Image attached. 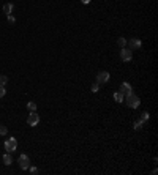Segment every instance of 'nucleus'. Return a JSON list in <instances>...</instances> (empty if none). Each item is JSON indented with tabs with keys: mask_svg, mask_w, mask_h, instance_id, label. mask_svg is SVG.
<instances>
[{
	"mask_svg": "<svg viewBox=\"0 0 158 175\" xmlns=\"http://www.w3.org/2000/svg\"><path fill=\"white\" fill-rule=\"evenodd\" d=\"M123 101H125V104H127L128 107H131V109H136V107H139V106H141V100H139V96H138V95H134L133 92H131L130 95H127L125 98H123Z\"/></svg>",
	"mask_w": 158,
	"mask_h": 175,
	"instance_id": "f257e3e1",
	"label": "nucleus"
},
{
	"mask_svg": "<svg viewBox=\"0 0 158 175\" xmlns=\"http://www.w3.org/2000/svg\"><path fill=\"white\" fill-rule=\"evenodd\" d=\"M120 60H123V62H131V59H133V51L131 49H128V48H120Z\"/></svg>",
	"mask_w": 158,
	"mask_h": 175,
	"instance_id": "f03ea898",
	"label": "nucleus"
},
{
	"mask_svg": "<svg viewBox=\"0 0 158 175\" xmlns=\"http://www.w3.org/2000/svg\"><path fill=\"white\" fill-rule=\"evenodd\" d=\"M16 148H18V140H16L14 137H10V139L5 140V150H6L8 153L16 151Z\"/></svg>",
	"mask_w": 158,
	"mask_h": 175,
	"instance_id": "7ed1b4c3",
	"label": "nucleus"
},
{
	"mask_svg": "<svg viewBox=\"0 0 158 175\" xmlns=\"http://www.w3.org/2000/svg\"><path fill=\"white\" fill-rule=\"evenodd\" d=\"M38 123H40V115L37 114V111L30 112L29 117H27V125L29 126H37Z\"/></svg>",
	"mask_w": 158,
	"mask_h": 175,
	"instance_id": "20e7f679",
	"label": "nucleus"
},
{
	"mask_svg": "<svg viewBox=\"0 0 158 175\" xmlns=\"http://www.w3.org/2000/svg\"><path fill=\"white\" fill-rule=\"evenodd\" d=\"M18 162H19V167H21L22 170H27L29 166H30V158H29L27 155H21L19 159H18Z\"/></svg>",
	"mask_w": 158,
	"mask_h": 175,
	"instance_id": "39448f33",
	"label": "nucleus"
},
{
	"mask_svg": "<svg viewBox=\"0 0 158 175\" xmlns=\"http://www.w3.org/2000/svg\"><path fill=\"white\" fill-rule=\"evenodd\" d=\"M109 78H111V74H109L108 71H100V73L97 74V82H98V84H106V82L109 81Z\"/></svg>",
	"mask_w": 158,
	"mask_h": 175,
	"instance_id": "423d86ee",
	"label": "nucleus"
},
{
	"mask_svg": "<svg viewBox=\"0 0 158 175\" xmlns=\"http://www.w3.org/2000/svg\"><path fill=\"white\" fill-rule=\"evenodd\" d=\"M127 44H128V49L134 51V49H139L142 46V43H141L139 38H131L130 41H127Z\"/></svg>",
	"mask_w": 158,
	"mask_h": 175,
	"instance_id": "0eeeda50",
	"label": "nucleus"
},
{
	"mask_svg": "<svg viewBox=\"0 0 158 175\" xmlns=\"http://www.w3.org/2000/svg\"><path fill=\"white\" fill-rule=\"evenodd\" d=\"M119 92H120L123 96H127V95H130L133 90H131V85H130L128 82H122V84H120V90H119Z\"/></svg>",
	"mask_w": 158,
	"mask_h": 175,
	"instance_id": "6e6552de",
	"label": "nucleus"
},
{
	"mask_svg": "<svg viewBox=\"0 0 158 175\" xmlns=\"http://www.w3.org/2000/svg\"><path fill=\"white\" fill-rule=\"evenodd\" d=\"M13 8H14L13 3H5V5H3V13H5L6 16L11 14V13H13Z\"/></svg>",
	"mask_w": 158,
	"mask_h": 175,
	"instance_id": "1a4fd4ad",
	"label": "nucleus"
},
{
	"mask_svg": "<svg viewBox=\"0 0 158 175\" xmlns=\"http://www.w3.org/2000/svg\"><path fill=\"white\" fill-rule=\"evenodd\" d=\"M11 162H13V158H11V155H10V153H5V155H3V164H5V166H10Z\"/></svg>",
	"mask_w": 158,
	"mask_h": 175,
	"instance_id": "9d476101",
	"label": "nucleus"
},
{
	"mask_svg": "<svg viewBox=\"0 0 158 175\" xmlns=\"http://www.w3.org/2000/svg\"><path fill=\"white\" fill-rule=\"evenodd\" d=\"M123 98H125V96H123L120 92H116L114 93V101L116 103H123Z\"/></svg>",
	"mask_w": 158,
	"mask_h": 175,
	"instance_id": "9b49d317",
	"label": "nucleus"
},
{
	"mask_svg": "<svg viewBox=\"0 0 158 175\" xmlns=\"http://www.w3.org/2000/svg\"><path fill=\"white\" fill-rule=\"evenodd\" d=\"M27 109H29L30 112L37 111V103H35V101H30V103H27Z\"/></svg>",
	"mask_w": 158,
	"mask_h": 175,
	"instance_id": "f8f14e48",
	"label": "nucleus"
},
{
	"mask_svg": "<svg viewBox=\"0 0 158 175\" xmlns=\"http://www.w3.org/2000/svg\"><path fill=\"white\" fill-rule=\"evenodd\" d=\"M142 125H144V122H142V120L139 118V120H136V122H134L133 128H134V129H141V128H142Z\"/></svg>",
	"mask_w": 158,
	"mask_h": 175,
	"instance_id": "ddd939ff",
	"label": "nucleus"
},
{
	"mask_svg": "<svg viewBox=\"0 0 158 175\" xmlns=\"http://www.w3.org/2000/svg\"><path fill=\"white\" fill-rule=\"evenodd\" d=\"M117 44H119L120 48H127V40H125V38H119V40H117Z\"/></svg>",
	"mask_w": 158,
	"mask_h": 175,
	"instance_id": "4468645a",
	"label": "nucleus"
},
{
	"mask_svg": "<svg viewBox=\"0 0 158 175\" xmlns=\"http://www.w3.org/2000/svg\"><path fill=\"white\" fill-rule=\"evenodd\" d=\"M149 118H150V114L149 112H142L141 114V120H142V122H147Z\"/></svg>",
	"mask_w": 158,
	"mask_h": 175,
	"instance_id": "2eb2a0df",
	"label": "nucleus"
},
{
	"mask_svg": "<svg viewBox=\"0 0 158 175\" xmlns=\"http://www.w3.org/2000/svg\"><path fill=\"white\" fill-rule=\"evenodd\" d=\"M6 133H8L6 126L5 125H0V136H6Z\"/></svg>",
	"mask_w": 158,
	"mask_h": 175,
	"instance_id": "dca6fc26",
	"label": "nucleus"
},
{
	"mask_svg": "<svg viewBox=\"0 0 158 175\" xmlns=\"http://www.w3.org/2000/svg\"><path fill=\"white\" fill-rule=\"evenodd\" d=\"M6 82H8V78L5 74H0V85H5Z\"/></svg>",
	"mask_w": 158,
	"mask_h": 175,
	"instance_id": "f3484780",
	"label": "nucleus"
},
{
	"mask_svg": "<svg viewBox=\"0 0 158 175\" xmlns=\"http://www.w3.org/2000/svg\"><path fill=\"white\" fill-rule=\"evenodd\" d=\"M90 90H92L93 93H95V92H98V90H100V84H98V82H95L92 87H90Z\"/></svg>",
	"mask_w": 158,
	"mask_h": 175,
	"instance_id": "a211bd4d",
	"label": "nucleus"
},
{
	"mask_svg": "<svg viewBox=\"0 0 158 175\" xmlns=\"http://www.w3.org/2000/svg\"><path fill=\"white\" fill-rule=\"evenodd\" d=\"M6 95V89H5V85H0V98H3Z\"/></svg>",
	"mask_w": 158,
	"mask_h": 175,
	"instance_id": "6ab92c4d",
	"label": "nucleus"
},
{
	"mask_svg": "<svg viewBox=\"0 0 158 175\" xmlns=\"http://www.w3.org/2000/svg\"><path fill=\"white\" fill-rule=\"evenodd\" d=\"M14 22H16V17L11 16V14H8V24H14Z\"/></svg>",
	"mask_w": 158,
	"mask_h": 175,
	"instance_id": "aec40b11",
	"label": "nucleus"
},
{
	"mask_svg": "<svg viewBox=\"0 0 158 175\" xmlns=\"http://www.w3.org/2000/svg\"><path fill=\"white\" fill-rule=\"evenodd\" d=\"M29 170H30V173H38V169L37 167H30L29 166Z\"/></svg>",
	"mask_w": 158,
	"mask_h": 175,
	"instance_id": "412c9836",
	"label": "nucleus"
},
{
	"mask_svg": "<svg viewBox=\"0 0 158 175\" xmlns=\"http://www.w3.org/2000/svg\"><path fill=\"white\" fill-rule=\"evenodd\" d=\"M81 2H82L84 5H87V3H90V2H92V0H81Z\"/></svg>",
	"mask_w": 158,
	"mask_h": 175,
	"instance_id": "4be33fe9",
	"label": "nucleus"
}]
</instances>
